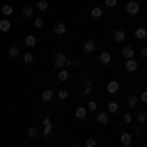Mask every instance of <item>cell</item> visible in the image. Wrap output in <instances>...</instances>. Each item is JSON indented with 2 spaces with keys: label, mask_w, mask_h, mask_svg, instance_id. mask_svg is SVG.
<instances>
[{
  "label": "cell",
  "mask_w": 147,
  "mask_h": 147,
  "mask_svg": "<svg viewBox=\"0 0 147 147\" xmlns=\"http://www.w3.org/2000/svg\"><path fill=\"white\" fill-rule=\"evenodd\" d=\"M26 45L30 47V49L37 45V39H35V35H34V34H28V35H26Z\"/></svg>",
  "instance_id": "cell-14"
},
{
  "label": "cell",
  "mask_w": 147,
  "mask_h": 147,
  "mask_svg": "<svg viewBox=\"0 0 147 147\" xmlns=\"http://www.w3.org/2000/svg\"><path fill=\"white\" fill-rule=\"evenodd\" d=\"M75 65H77V63H75L73 59H69V61H67V67H75Z\"/></svg>",
  "instance_id": "cell-37"
},
{
  "label": "cell",
  "mask_w": 147,
  "mask_h": 147,
  "mask_svg": "<svg viewBox=\"0 0 147 147\" xmlns=\"http://www.w3.org/2000/svg\"><path fill=\"white\" fill-rule=\"evenodd\" d=\"M96 122L102 124V125H106L108 122H110V118H108V114H106V112H98V114H96Z\"/></svg>",
  "instance_id": "cell-11"
},
{
  "label": "cell",
  "mask_w": 147,
  "mask_h": 147,
  "mask_svg": "<svg viewBox=\"0 0 147 147\" xmlns=\"http://www.w3.org/2000/svg\"><path fill=\"white\" fill-rule=\"evenodd\" d=\"M86 108H88L90 112H94V110L98 108V104H96V102H94V100H90V102H88V104H86Z\"/></svg>",
  "instance_id": "cell-31"
},
{
  "label": "cell",
  "mask_w": 147,
  "mask_h": 147,
  "mask_svg": "<svg viewBox=\"0 0 147 147\" xmlns=\"http://www.w3.org/2000/svg\"><path fill=\"white\" fill-rule=\"evenodd\" d=\"M122 55H124L125 61H127V59H134V57H136V49L131 45H124L122 47Z\"/></svg>",
  "instance_id": "cell-5"
},
{
  "label": "cell",
  "mask_w": 147,
  "mask_h": 147,
  "mask_svg": "<svg viewBox=\"0 0 147 147\" xmlns=\"http://www.w3.org/2000/svg\"><path fill=\"white\" fill-rule=\"evenodd\" d=\"M34 26L35 28H43V18H34Z\"/></svg>",
  "instance_id": "cell-32"
},
{
  "label": "cell",
  "mask_w": 147,
  "mask_h": 147,
  "mask_svg": "<svg viewBox=\"0 0 147 147\" xmlns=\"http://www.w3.org/2000/svg\"><path fill=\"white\" fill-rule=\"evenodd\" d=\"M120 88H122V84H120L118 80H110V82L106 84V92H108V94H116V92H120Z\"/></svg>",
  "instance_id": "cell-3"
},
{
  "label": "cell",
  "mask_w": 147,
  "mask_h": 147,
  "mask_svg": "<svg viewBox=\"0 0 147 147\" xmlns=\"http://www.w3.org/2000/svg\"><path fill=\"white\" fill-rule=\"evenodd\" d=\"M22 16L24 18H34V6H24L22 8Z\"/></svg>",
  "instance_id": "cell-20"
},
{
  "label": "cell",
  "mask_w": 147,
  "mask_h": 147,
  "mask_svg": "<svg viewBox=\"0 0 147 147\" xmlns=\"http://www.w3.org/2000/svg\"><path fill=\"white\" fill-rule=\"evenodd\" d=\"M82 49H84V53H92V51L96 49V43H94L92 39H88V41H84V45H82Z\"/></svg>",
  "instance_id": "cell-15"
},
{
  "label": "cell",
  "mask_w": 147,
  "mask_h": 147,
  "mask_svg": "<svg viewBox=\"0 0 147 147\" xmlns=\"http://www.w3.org/2000/svg\"><path fill=\"white\" fill-rule=\"evenodd\" d=\"M86 116H88V108H86V106H77V108H75V118H77V120L82 122V120H86Z\"/></svg>",
  "instance_id": "cell-2"
},
{
  "label": "cell",
  "mask_w": 147,
  "mask_h": 147,
  "mask_svg": "<svg viewBox=\"0 0 147 147\" xmlns=\"http://www.w3.org/2000/svg\"><path fill=\"white\" fill-rule=\"evenodd\" d=\"M98 61H100L102 65H110V61H112V55H110L108 51H102L100 55H98Z\"/></svg>",
  "instance_id": "cell-10"
},
{
  "label": "cell",
  "mask_w": 147,
  "mask_h": 147,
  "mask_svg": "<svg viewBox=\"0 0 147 147\" xmlns=\"http://www.w3.org/2000/svg\"><path fill=\"white\" fill-rule=\"evenodd\" d=\"M104 4H106V8H114L118 4V0H104Z\"/></svg>",
  "instance_id": "cell-33"
},
{
  "label": "cell",
  "mask_w": 147,
  "mask_h": 147,
  "mask_svg": "<svg viewBox=\"0 0 147 147\" xmlns=\"http://www.w3.org/2000/svg\"><path fill=\"white\" fill-rule=\"evenodd\" d=\"M114 39H116V41H124V39H125V32H124V30L114 32Z\"/></svg>",
  "instance_id": "cell-25"
},
{
  "label": "cell",
  "mask_w": 147,
  "mask_h": 147,
  "mask_svg": "<svg viewBox=\"0 0 147 147\" xmlns=\"http://www.w3.org/2000/svg\"><path fill=\"white\" fill-rule=\"evenodd\" d=\"M136 120L139 122V124H143V122H147V114H145V112H137Z\"/></svg>",
  "instance_id": "cell-27"
},
{
  "label": "cell",
  "mask_w": 147,
  "mask_h": 147,
  "mask_svg": "<svg viewBox=\"0 0 147 147\" xmlns=\"http://www.w3.org/2000/svg\"><path fill=\"white\" fill-rule=\"evenodd\" d=\"M10 30H12V22L8 20V18L0 20V32H2V34H8Z\"/></svg>",
  "instance_id": "cell-8"
},
{
  "label": "cell",
  "mask_w": 147,
  "mask_h": 147,
  "mask_svg": "<svg viewBox=\"0 0 147 147\" xmlns=\"http://www.w3.org/2000/svg\"><path fill=\"white\" fill-rule=\"evenodd\" d=\"M118 110H120V104H118V102H116V100L108 102V112H110V114H116V112H118Z\"/></svg>",
  "instance_id": "cell-21"
},
{
  "label": "cell",
  "mask_w": 147,
  "mask_h": 147,
  "mask_svg": "<svg viewBox=\"0 0 147 147\" xmlns=\"http://www.w3.org/2000/svg\"><path fill=\"white\" fill-rule=\"evenodd\" d=\"M145 75H147V67H145Z\"/></svg>",
  "instance_id": "cell-39"
},
{
  "label": "cell",
  "mask_w": 147,
  "mask_h": 147,
  "mask_svg": "<svg viewBox=\"0 0 147 147\" xmlns=\"http://www.w3.org/2000/svg\"><path fill=\"white\" fill-rule=\"evenodd\" d=\"M67 96H69V90H65V88L59 90V100H67Z\"/></svg>",
  "instance_id": "cell-30"
},
{
  "label": "cell",
  "mask_w": 147,
  "mask_h": 147,
  "mask_svg": "<svg viewBox=\"0 0 147 147\" xmlns=\"http://www.w3.org/2000/svg\"><path fill=\"white\" fill-rule=\"evenodd\" d=\"M102 14H104V12H102L100 6H94V8H90V16H92V18H102Z\"/></svg>",
  "instance_id": "cell-22"
},
{
  "label": "cell",
  "mask_w": 147,
  "mask_h": 147,
  "mask_svg": "<svg viewBox=\"0 0 147 147\" xmlns=\"http://www.w3.org/2000/svg\"><path fill=\"white\" fill-rule=\"evenodd\" d=\"M0 12H2V16H4V18H10L12 14H14V8H12L10 4H4V6L0 8Z\"/></svg>",
  "instance_id": "cell-12"
},
{
  "label": "cell",
  "mask_w": 147,
  "mask_h": 147,
  "mask_svg": "<svg viewBox=\"0 0 147 147\" xmlns=\"http://www.w3.org/2000/svg\"><path fill=\"white\" fill-rule=\"evenodd\" d=\"M139 57H141V59H147V47H143V49L139 51Z\"/></svg>",
  "instance_id": "cell-36"
},
{
  "label": "cell",
  "mask_w": 147,
  "mask_h": 147,
  "mask_svg": "<svg viewBox=\"0 0 147 147\" xmlns=\"http://www.w3.org/2000/svg\"><path fill=\"white\" fill-rule=\"evenodd\" d=\"M53 96H55V92H53V90H43V92H41V102H51V100H53Z\"/></svg>",
  "instance_id": "cell-17"
},
{
  "label": "cell",
  "mask_w": 147,
  "mask_h": 147,
  "mask_svg": "<svg viewBox=\"0 0 147 147\" xmlns=\"http://www.w3.org/2000/svg\"><path fill=\"white\" fill-rule=\"evenodd\" d=\"M127 106H129V108H136L137 106V96L136 94H131V96L127 98Z\"/></svg>",
  "instance_id": "cell-26"
},
{
  "label": "cell",
  "mask_w": 147,
  "mask_h": 147,
  "mask_svg": "<svg viewBox=\"0 0 147 147\" xmlns=\"http://www.w3.org/2000/svg\"><path fill=\"white\" fill-rule=\"evenodd\" d=\"M139 100L143 102V104H147V90H143L141 94H139Z\"/></svg>",
  "instance_id": "cell-35"
},
{
  "label": "cell",
  "mask_w": 147,
  "mask_h": 147,
  "mask_svg": "<svg viewBox=\"0 0 147 147\" xmlns=\"http://www.w3.org/2000/svg\"><path fill=\"white\" fill-rule=\"evenodd\" d=\"M53 32H55L57 35H65L67 34V26H65V24H57L55 28H53Z\"/></svg>",
  "instance_id": "cell-18"
},
{
  "label": "cell",
  "mask_w": 147,
  "mask_h": 147,
  "mask_svg": "<svg viewBox=\"0 0 147 147\" xmlns=\"http://www.w3.org/2000/svg\"><path fill=\"white\" fill-rule=\"evenodd\" d=\"M125 12H127L129 16H136V14H139V2H136V0H129V2L125 4Z\"/></svg>",
  "instance_id": "cell-1"
},
{
  "label": "cell",
  "mask_w": 147,
  "mask_h": 147,
  "mask_svg": "<svg viewBox=\"0 0 147 147\" xmlns=\"http://www.w3.org/2000/svg\"><path fill=\"white\" fill-rule=\"evenodd\" d=\"M120 141H122V145L129 147L131 143H134V137H131V134H127V131H124V134L120 136Z\"/></svg>",
  "instance_id": "cell-7"
},
{
  "label": "cell",
  "mask_w": 147,
  "mask_h": 147,
  "mask_svg": "<svg viewBox=\"0 0 147 147\" xmlns=\"http://www.w3.org/2000/svg\"><path fill=\"white\" fill-rule=\"evenodd\" d=\"M96 143H98V141H96L94 137H86V141H84V145H86V147H96Z\"/></svg>",
  "instance_id": "cell-28"
},
{
  "label": "cell",
  "mask_w": 147,
  "mask_h": 147,
  "mask_svg": "<svg viewBox=\"0 0 147 147\" xmlns=\"http://www.w3.org/2000/svg\"><path fill=\"white\" fill-rule=\"evenodd\" d=\"M8 55H10V57H18V55H20V47H18V45H10V47H8Z\"/></svg>",
  "instance_id": "cell-24"
},
{
  "label": "cell",
  "mask_w": 147,
  "mask_h": 147,
  "mask_svg": "<svg viewBox=\"0 0 147 147\" xmlns=\"http://www.w3.org/2000/svg\"><path fill=\"white\" fill-rule=\"evenodd\" d=\"M71 147H80V145H79V143H73V145H71Z\"/></svg>",
  "instance_id": "cell-38"
},
{
  "label": "cell",
  "mask_w": 147,
  "mask_h": 147,
  "mask_svg": "<svg viewBox=\"0 0 147 147\" xmlns=\"http://www.w3.org/2000/svg\"><path fill=\"white\" fill-rule=\"evenodd\" d=\"M122 120H124V124H131L134 116H131V114H124V118H122Z\"/></svg>",
  "instance_id": "cell-34"
},
{
  "label": "cell",
  "mask_w": 147,
  "mask_h": 147,
  "mask_svg": "<svg viewBox=\"0 0 147 147\" xmlns=\"http://www.w3.org/2000/svg\"><path fill=\"white\" fill-rule=\"evenodd\" d=\"M51 134H53L51 120H49V118H45V120H43V137H51Z\"/></svg>",
  "instance_id": "cell-6"
},
{
  "label": "cell",
  "mask_w": 147,
  "mask_h": 147,
  "mask_svg": "<svg viewBox=\"0 0 147 147\" xmlns=\"http://www.w3.org/2000/svg\"><path fill=\"white\" fill-rule=\"evenodd\" d=\"M125 71H127V73H136L137 71V61L136 59H127V61H125Z\"/></svg>",
  "instance_id": "cell-9"
},
{
  "label": "cell",
  "mask_w": 147,
  "mask_h": 147,
  "mask_svg": "<svg viewBox=\"0 0 147 147\" xmlns=\"http://www.w3.org/2000/svg\"><path fill=\"white\" fill-rule=\"evenodd\" d=\"M35 8L39 12H45L47 8H49V2H47V0H37V2H35Z\"/></svg>",
  "instance_id": "cell-19"
},
{
  "label": "cell",
  "mask_w": 147,
  "mask_h": 147,
  "mask_svg": "<svg viewBox=\"0 0 147 147\" xmlns=\"http://www.w3.org/2000/svg\"><path fill=\"white\" fill-rule=\"evenodd\" d=\"M67 61H69V59L63 55V53H57V55H55V61H53V65H55L57 69H63V67H67Z\"/></svg>",
  "instance_id": "cell-4"
},
{
  "label": "cell",
  "mask_w": 147,
  "mask_h": 147,
  "mask_svg": "<svg viewBox=\"0 0 147 147\" xmlns=\"http://www.w3.org/2000/svg\"><path fill=\"white\" fill-rule=\"evenodd\" d=\"M26 136L30 137V139H37L39 131H37V127H35V125H30V127H28V131H26Z\"/></svg>",
  "instance_id": "cell-13"
},
{
  "label": "cell",
  "mask_w": 147,
  "mask_h": 147,
  "mask_svg": "<svg viewBox=\"0 0 147 147\" xmlns=\"http://www.w3.org/2000/svg\"><path fill=\"white\" fill-rule=\"evenodd\" d=\"M57 79L61 80V82H65L69 79V71L67 69H59V75H57Z\"/></svg>",
  "instance_id": "cell-23"
},
{
  "label": "cell",
  "mask_w": 147,
  "mask_h": 147,
  "mask_svg": "<svg viewBox=\"0 0 147 147\" xmlns=\"http://www.w3.org/2000/svg\"><path fill=\"white\" fill-rule=\"evenodd\" d=\"M34 59H35V57L32 55V53H26V55H24V63L30 65V63H34Z\"/></svg>",
  "instance_id": "cell-29"
},
{
  "label": "cell",
  "mask_w": 147,
  "mask_h": 147,
  "mask_svg": "<svg viewBox=\"0 0 147 147\" xmlns=\"http://www.w3.org/2000/svg\"><path fill=\"white\" fill-rule=\"evenodd\" d=\"M136 37L139 39V41H145L147 39V30L145 28H137L136 30Z\"/></svg>",
  "instance_id": "cell-16"
}]
</instances>
